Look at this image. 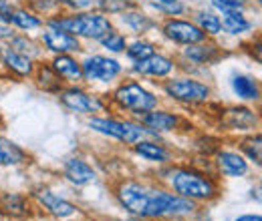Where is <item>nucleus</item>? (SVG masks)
<instances>
[{"label":"nucleus","mask_w":262,"mask_h":221,"mask_svg":"<svg viewBox=\"0 0 262 221\" xmlns=\"http://www.w3.org/2000/svg\"><path fill=\"white\" fill-rule=\"evenodd\" d=\"M169 185L176 195L186 197L190 201H212L218 197L216 181L210 175L190 167L169 169Z\"/></svg>","instance_id":"f257e3e1"},{"label":"nucleus","mask_w":262,"mask_h":221,"mask_svg":"<svg viewBox=\"0 0 262 221\" xmlns=\"http://www.w3.org/2000/svg\"><path fill=\"white\" fill-rule=\"evenodd\" d=\"M49 29L69 32L73 36L81 38H91V40H101L113 31L111 20L105 14L99 12H81V14H71V16H55L49 22Z\"/></svg>","instance_id":"f03ea898"},{"label":"nucleus","mask_w":262,"mask_h":221,"mask_svg":"<svg viewBox=\"0 0 262 221\" xmlns=\"http://www.w3.org/2000/svg\"><path fill=\"white\" fill-rule=\"evenodd\" d=\"M113 103L121 111H127V113L141 117L143 113L158 109L160 99L151 91H147L143 85H139L135 81H125L113 91Z\"/></svg>","instance_id":"7ed1b4c3"},{"label":"nucleus","mask_w":262,"mask_h":221,"mask_svg":"<svg viewBox=\"0 0 262 221\" xmlns=\"http://www.w3.org/2000/svg\"><path fill=\"white\" fill-rule=\"evenodd\" d=\"M89 127L105 137H111L115 141H121L125 145H135L137 141L145 137H154L141 123H129V121H119V119H107V117H91Z\"/></svg>","instance_id":"20e7f679"},{"label":"nucleus","mask_w":262,"mask_h":221,"mask_svg":"<svg viewBox=\"0 0 262 221\" xmlns=\"http://www.w3.org/2000/svg\"><path fill=\"white\" fill-rule=\"evenodd\" d=\"M165 95L184 105H198L210 99V87L196 79H171L164 85Z\"/></svg>","instance_id":"39448f33"},{"label":"nucleus","mask_w":262,"mask_h":221,"mask_svg":"<svg viewBox=\"0 0 262 221\" xmlns=\"http://www.w3.org/2000/svg\"><path fill=\"white\" fill-rule=\"evenodd\" d=\"M151 191L154 187L139 183V181H123L117 187V199L121 203V207H125V211H129L135 217H145L149 199H151Z\"/></svg>","instance_id":"423d86ee"},{"label":"nucleus","mask_w":262,"mask_h":221,"mask_svg":"<svg viewBox=\"0 0 262 221\" xmlns=\"http://www.w3.org/2000/svg\"><path fill=\"white\" fill-rule=\"evenodd\" d=\"M83 81H91V83H111L121 75V64L119 61L105 57V55H89L83 63Z\"/></svg>","instance_id":"0eeeda50"},{"label":"nucleus","mask_w":262,"mask_h":221,"mask_svg":"<svg viewBox=\"0 0 262 221\" xmlns=\"http://www.w3.org/2000/svg\"><path fill=\"white\" fill-rule=\"evenodd\" d=\"M59 99L67 109H71L73 113H81V115H93V113H101L105 109V103L97 95H91L79 87L61 89Z\"/></svg>","instance_id":"6e6552de"},{"label":"nucleus","mask_w":262,"mask_h":221,"mask_svg":"<svg viewBox=\"0 0 262 221\" xmlns=\"http://www.w3.org/2000/svg\"><path fill=\"white\" fill-rule=\"evenodd\" d=\"M164 34L165 38H169L171 42H178V44H198V42H206L208 34L202 31L198 24L194 22H188V20H178V18H171L164 24Z\"/></svg>","instance_id":"1a4fd4ad"},{"label":"nucleus","mask_w":262,"mask_h":221,"mask_svg":"<svg viewBox=\"0 0 262 221\" xmlns=\"http://www.w3.org/2000/svg\"><path fill=\"white\" fill-rule=\"evenodd\" d=\"M34 197H36V201L40 203V207H42L49 215H53V217H57V219H69V217L77 215V211H79L75 203L63 199L61 195L53 193L51 189H38L34 193Z\"/></svg>","instance_id":"9d476101"},{"label":"nucleus","mask_w":262,"mask_h":221,"mask_svg":"<svg viewBox=\"0 0 262 221\" xmlns=\"http://www.w3.org/2000/svg\"><path fill=\"white\" fill-rule=\"evenodd\" d=\"M42 44L47 51L55 53V55H73L81 51V40L69 32L55 31V29H47L40 36Z\"/></svg>","instance_id":"9b49d317"},{"label":"nucleus","mask_w":262,"mask_h":221,"mask_svg":"<svg viewBox=\"0 0 262 221\" xmlns=\"http://www.w3.org/2000/svg\"><path fill=\"white\" fill-rule=\"evenodd\" d=\"M173 68H176L173 61L165 55H158V53H154L151 57H147L139 63H133V72H137L141 77H156V79L169 77L173 72Z\"/></svg>","instance_id":"f8f14e48"},{"label":"nucleus","mask_w":262,"mask_h":221,"mask_svg":"<svg viewBox=\"0 0 262 221\" xmlns=\"http://www.w3.org/2000/svg\"><path fill=\"white\" fill-rule=\"evenodd\" d=\"M63 173H65V179L75 185V187H85L89 183H93L97 179V173L95 169L79 157H71L69 161H65V167H63Z\"/></svg>","instance_id":"ddd939ff"},{"label":"nucleus","mask_w":262,"mask_h":221,"mask_svg":"<svg viewBox=\"0 0 262 221\" xmlns=\"http://www.w3.org/2000/svg\"><path fill=\"white\" fill-rule=\"evenodd\" d=\"M178 123H180V117L173 115V113H169V111H158V109H154V111H147V113L141 115V125L145 127L149 133H154V135H158V133H169V131H173L178 127Z\"/></svg>","instance_id":"4468645a"},{"label":"nucleus","mask_w":262,"mask_h":221,"mask_svg":"<svg viewBox=\"0 0 262 221\" xmlns=\"http://www.w3.org/2000/svg\"><path fill=\"white\" fill-rule=\"evenodd\" d=\"M216 165L226 177H244L248 173V161L238 151H220L216 155Z\"/></svg>","instance_id":"2eb2a0df"},{"label":"nucleus","mask_w":262,"mask_h":221,"mask_svg":"<svg viewBox=\"0 0 262 221\" xmlns=\"http://www.w3.org/2000/svg\"><path fill=\"white\" fill-rule=\"evenodd\" d=\"M51 68L57 72V77L61 81H67V83H81L83 81V70H81V63L73 57V55H55L53 63H51Z\"/></svg>","instance_id":"dca6fc26"},{"label":"nucleus","mask_w":262,"mask_h":221,"mask_svg":"<svg viewBox=\"0 0 262 221\" xmlns=\"http://www.w3.org/2000/svg\"><path fill=\"white\" fill-rule=\"evenodd\" d=\"M0 61H2V64H4L8 70H12V72L18 75V77H31L34 72L33 59H31V57H25V55H20V53H16V51H12L10 46L0 51Z\"/></svg>","instance_id":"f3484780"},{"label":"nucleus","mask_w":262,"mask_h":221,"mask_svg":"<svg viewBox=\"0 0 262 221\" xmlns=\"http://www.w3.org/2000/svg\"><path fill=\"white\" fill-rule=\"evenodd\" d=\"M135 153L145 161H151V163H167L171 159L169 149H165L164 145L156 143V141H149V139H141L137 141L135 145Z\"/></svg>","instance_id":"a211bd4d"},{"label":"nucleus","mask_w":262,"mask_h":221,"mask_svg":"<svg viewBox=\"0 0 262 221\" xmlns=\"http://www.w3.org/2000/svg\"><path fill=\"white\" fill-rule=\"evenodd\" d=\"M0 209L2 215H8L12 219H20L29 215V201L20 193H6L0 199Z\"/></svg>","instance_id":"6ab92c4d"},{"label":"nucleus","mask_w":262,"mask_h":221,"mask_svg":"<svg viewBox=\"0 0 262 221\" xmlns=\"http://www.w3.org/2000/svg\"><path fill=\"white\" fill-rule=\"evenodd\" d=\"M232 91L240 101H258L260 99V87L258 81L248 75H234L232 79Z\"/></svg>","instance_id":"aec40b11"},{"label":"nucleus","mask_w":262,"mask_h":221,"mask_svg":"<svg viewBox=\"0 0 262 221\" xmlns=\"http://www.w3.org/2000/svg\"><path fill=\"white\" fill-rule=\"evenodd\" d=\"M27 161V153L10 139L0 137V165L2 167H16Z\"/></svg>","instance_id":"412c9836"},{"label":"nucleus","mask_w":262,"mask_h":221,"mask_svg":"<svg viewBox=\"0 0 262 221\" xmlns=\"http://www.w3.org/2000/svg\"><path fill=\"white\" fill-rule=\"evenodd\" d=\"M226 125L230 129H238V131H252L256 125V115L250 109L244 107H234L228 109V121Z\"/></svg>","instance_id":"4be33fe9"},{"label":"nucleus","mask_w":262,"mask_h":221,"mask_svg":"<svg viewBox=\"0 0 262 221\" xmlns=\"http://www.w3.org/2000/svg\"><path fill=\"white\" fill-rule=\"evenodd\" d=\"M220 24L222 29L232 34V36H238V34H244L252 29V22L244 16L242 10H236V12H224V18H220Z\"/></svg>","instance_id":"5701e85b"},{"label":"nucleus","mask_w":262,"mask_h":221,"mask_svg":"<svg viewBox=\"0 0 262 221\" xmlns=\"http://www.w3.org/2000/svg\"><path fill=\"white\" fill-rule=\"evenodd\" d=\"M186 57L198 64H208L214 63L216 57H218V46L214 44H204V42H198V44H190L186 48Z\"/></svg>","instance_id":"b1692460"},{"label":"nucleus","mask_w":262,"mask_h":221,"mask_svg":"<svg viewBox=\"0 0 262 221\" xmlns=\"http://www.w3.org/2000/svg\"><path fill=\"white\" fill-rule=\"evenodd\" d=\"M8 24H10V27H16V29H20V31H34V29H38V27L42 24V20H40L36 14L29 12L27 8H18V10H12V12H10Z\"/></svg>","instance_id":"393cba45"},{"label":"nucleus","mask_w":262,"mask_h":221,"mask_svg":"<svg viewBox=\"0 0 262 221\" xmlns=\"http://www.w3.org/2000/svg\"><path fill=\"white\" fill-rule=\"evenodd\" d=\"M36 72H38V75H36V81H38V85H40L45 91H61L63 81L57 77V72H55L51 66L42 64V66H38Z\"/></svg>","instance_id":"a878e982"},{"label":"nucleus","mask_w":262,"mask_h":221,"mask_svg":"<svg viewBox=\"0 0 262 221\" xmlns=\"http://www.w3.org/2000/svg\"><path fill=\"white\" fill-rule=\"evenodd\" d=\"M202 31L206 32V34H212V36H216V34H220L222 32V24H220V16H216L214 12H206V10H202V12H198L196 14V22Z\"/></svg>","instance_id":"bb28decb"},{"label":"nucleus","mask_w":262,"mask_h":221,"mask_svg":"<svg viewBox=\"0 0 262 221\" xmlns=\"http://www.w3.org/2000/svg\"><path fill=\"white\" fill-rule=\"evenodd\" d=\"M125 48H127V57L133 63H139V61H143V59H147V57H151L156 53V46L151 42H147V40H135Z\"/></svg>","instance_id":"cd10ccee"},{"label":"nucleus","mask_w":262,"mask_h":221,"mask_svg":"<svg viewBox=\"0 0 262 221\" xmlns=\"http://www.w3.org/2000/svg\"><path fill=\"white\" fill-rule=\"evenodd\" d=\"M10 48L20 53V55H25V57H31V59L40 53V48L34 44L29 36H16V34L10 38Z\"/></svg>","instance_id":"c85d7f7f"},{"label":"nucleus","mask_w":262,"mask_h":221,"mask_svg":"<svg viewBox=\"0 0 262 221\" xmlns=\"http://www.w3.org/2000/svg\"><path fill=\"white\" fill-rule=\"evenodd\" d=\"M123 22L135 32H145L147 29L154 27L151 18L145 14H139V12H123Z\"/></svg>","instance_id":"c756f323"},{"label":"nucleus","mask_w":262,"mask_h":221,"mask_svg":"<svg viewBox=\"0 0 262 221\" xmlns=\"http://www.w3.org/2000/svg\"><path fill=\"white\" fill-rule=\"evenodd\" d=\"M99 42H101L103 48H107L109 53H125V46H127L125 36H123L121 32H115V31H111L107 36H103Z\"/></svg>","instance_id":"7c9ffc66"},{"label":"nucleus","mask_w":262,"mask_h":221,"mask_svg":"<svg viewBox=\"0 0 262 221\" xmlns=\"http://www.w3.org/2000/svg\"><path fill=\"white\" fill-rule=\"evenodd\" d=\"M242 151L248 155L250 161H254L256 165H260V135H256V137H250V139H246V141H242Z\"/></svg>","instance_id":"2f4dec72"},{"label":"nucleus","mask_w":262,"mask_h":221,"mask_svg":"<svg viewBox=\"0 0 262 221\" xmlns=\"http://www.w3.org/2000/svg\"><path fill=\"white\" fill-rule=\"evenodd\" d=\"M212 6L216 10H220L222 14L224 12H236V10H242L246 6V0H210Z\"/></svg>","instance_id":"473e14b6"},{"label":"nucleus","mask_w":262,"mask_h":221,"mask_svg":"<svg viewBox=\"0 0 262 221\" xmlns=\"http://www.w3.org/2000/svg\"><path fill=\"white\" fill-rule=\"evenodd\" d=\"M158 10H162L165 14H173V16H178V14H182L184 12V4L180 2V0H176V2H151Z\"/></svg>","instance_id":"72a5a7b5"},{"label":"nucleus","mask_w":262,"mask_h":221,"mask_svg":"<svg viewBox=\"0 0 262 221\" xmlns=\"http://www.w3.org/2000/svg\"><path fill=\"white\" fill-rule=\"evenodd\" d=\"M12 36H14L12 27H10V24H6V22H2V24H0V40H10Z\"/></svg>","instance_id":"f704fd0d"},{"label":"nucleus","mask_w":262,"mask_h":221,"mask_svg":"<svg viewBox=\"0 0 262 221\" xmlns=\"http://www.w3.org/2000/svg\"><path fill=\"white\" fill-rule=\"evenodd\" d=\"M234 221H262V217L256 213V215H252V213H248V215H240V217H236Z\"/></svg>","instance_id":"c9c22d12"},{"label":"nucleus","mask_w":262,"mask_h":221,"mask_svg":"<svg viewBox=\"0 0 262 221\" xmlns=\"http://www.w3.org/2000/svg\"><path fill=\"white\" fill-rule=\"evenodd\" d=\"M123 221H149V219H145V217H135V215H133L131 219H123Z\"/></svg>","instance_id":"e433bc0d"},{"label":"nucleus","mask_w":262,"mask_h":221,"mask_svg":"<svg viewBox=\"0 0 262 221\" xmlns=\"http://www.w3.org/2000/svg\"><path fill=\"white\" fill-rule=\"evenodd\" d=\"M151 2H176V0H151Z\"/></svg>","instance_id":"4c0bfd02"},{"label":"nucleus","mask_w":262,"mask_h":221,"mask_svg":"<svg viewBox=\"0 0 262 221\" xmlns=\"http://www.w3.org/2000/svg\"><path fill=\"white\" fill-rule=\"evenodd\" d=\"M0 219H2V209H0Z\"/></svg>","instance_id":"58836bf2"}]
</instances>
